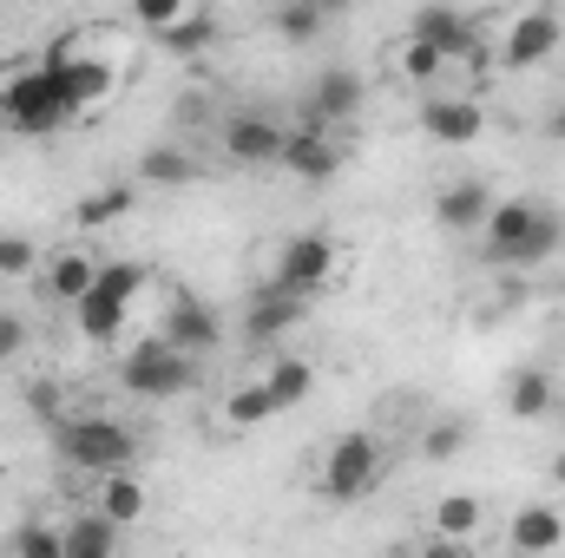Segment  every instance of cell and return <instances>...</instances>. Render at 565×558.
<instances>
[{
	"label": "cell",
	"mask_w": 565,
	"mask_h": 558,
	"mask_svg": "<svg viewBox=\"0 0 565 558\" xmlns=\"http://www.w3.org/2000/svg\"><path fill=\"white\" fill-rule=\"evenodd\" d=\"M565 250V217L540 197H493L480 224V264L487 270H540Z\"/></svg>",
	"instance_id": "6da1fadb"
},
{
	"label": "cell",
	"mask_w": 565,
	"mask_h": 558,
	"mask_svg": "<svg viewBox=\"0 0 565 558\" xmlns=\"http://www.w3.org/2000/svg\"><path fill=\"white\" fill-rule=\"evenodd\" d=\"M66 119H73V112H66V93H60V79H53L46 60H20V66L0 73V126H7V132L46 139V132H60Z\"/></svg>",
	"instance_id": "7a4b0ae2"
},
{
	"label": "cell",
	"mask_w": 565,
	"mask_h": 558,
	"mask_svg": "<svg viewBox=\"0 0 565 558\" xmlns=\"http://www.w3.org/2000/svg\"><path fill=\"white\" fill-rule=\"evenodd\" d=\"M53 453L73 466V473H119L139 460V433L113 415H60L53 420Z\"/></svg>",
	"instance_id": "3957f363"
},
{
	"label": "cell",
	"mask_w": 565,
	"mask_h": 558,
	"mask_svg": "<svg viewBox=\"0 0 565 558\" xmlns=\"http://www.w3.org/2000/svg\"><path fill=\"white\" fill-rule=\"evenodd\" d=\"M382 473H388V440L375 427H349V433L329 440L322 473H316V493L335 500V506H349V500H369L382 486Z\"/></svg>",
	"instance_id": "277c9868"
},
{
	"label": "cell",
	"mask_w": 565,
	"mask_h": 558,
	"mask_svg": "<svg viewBox=\"0 0 565 558\" xmlns=\"http://www.w3.org/2000/svg\"><path fill=\"white\" fill-rule=\"evenodd\" d=\"M145 282H151L145 264H99L93 289L73 302V329H79L86 342H119V335H126L132 302L145 296Z\"/></svg>",
	"instance_id": "5b68a950"
},
{
	"label": "cell",
	"mask_w": 565,
	"mask_h": 558,
	"mask_svg": "<svg viewBox=\"0 0 565 558\" xmlns=\"http://www.w3.org/2000/svg\"><path fill=\"white\" fill-rule=\"evenodd\" d=\"M119 388H126L132 401H171V395L198 388V355H184V348L158 329V335H145V342L126 348V362H119Z\"/></svg>",
	"instance_id": "8992f818"
},
{
	"label": "cell",
	"mask_w": 565,
	"mask_h": 558,
	"mask_svg": "<svg viewBox=\"0 0 565 558\" xmlns=\"http://www.w3.org/2000/svg\"><path fill=\"white\" fill-rule=\"evenodd\" d=\"M335 270H342V237L335 230H296V237H282L270 277L296 296H322L335 282Z\"/></svg>",
	"instance_id": "52a82bcc"
},
{
	"label": "cell",
	"mask_w": 565,
	"mask_h": 558,
	"mask_svg": "<svg viewBox=\"0 0 565 558\" xmlns=\"http://www.w3.org/2000/svg\"><path fill=\"white\" fill-rule=\"evenodd\" d=\"M408 33L434 40V46L447 53V66H480V60H487V33H480V20L460 13L454 0H422L415 20H408Z\"/></svg>",
	"instance_id": "ba28073f"
},
{
	"label": "cell",
	"mask_w": 565,
	"mask_h": 558,
	"mask_svg": "<svg viewBox=\"0 0 565 558\" xmlns=\"http://www.w3.org/2000/svg\"><path fill=\"white\" fill-rule=\"evenodd\" d=\"M559 40H565V20H559V7H526V13H513L507 20V33H500V66L507 73H533V66H546L553 53H559Z\"/></svg>",
	"instance_id": "9c48e42d"
},
{
	"label": "cell",
	"mask_w": 565,
	"mask_h": 558,
	"mask_svg": "<svg viewBox=\"0 0 565 558\" xmlns=\"http://www.w3.org/2000/svg\"><path fill=\"white\" fill-rule=\"evenodd\" d=\"M277 164L289 171V178H302V184H329V178L342 171V132L302 112V119L282 132V158Z\"/></svg>",
	"instance_id": "30bf717a"
},
{
	"label": "cell",
	"mask_w": 565,
	"mask_h": 558,
	"mask_svg": "<svg viewBox=\"0 0 565 558\" xmlns=\"http://www.w3.org/2000/svg\"><path fill=\"white\" fill-rule=\"evenodd\" d=\"M500 552H513V558H565V506H553V500L513 506L507 526H500Z\"/></svg>",
	"instance_id": "8fae6325"
},
{
	"label": "cell",
	"mask_w": 565,
	"mask_h": 558,
	"mask_svg": "<svg viewBox=\"0 0 565 558\" xmlns=\"http://www.w3.org/2000/svg\"><path fill=\"white\" fill-rule=\"evenodd\" d=\"M302 309H309V296H296V289H282V282L270 277V282H257V289L244 296V315H237V329H244V342L270 348V342H282V335L302 322Z\"/></svg>",
	"instance_id": "7c38bea8"
},
{
	"label": "cell",
	"mask_w": 565,
	"mask_h": 558,
	"mask_svg": "<svg viewBox=\"0 0 565 558\" xmlns=\"http://www.w3.org/2000/svg\"><path fill=\"white\" fill-rule=\"evenodd\" d=\"M53 79H60V93H66V112H73V119H79V112H93V106H106V99L119 93V66H113L106 53H93V46L66 53V60L53 66Z\"/></svg>",
	"instance_id": "4fadbf2b"
},
{
	"label": "cell",
	"mask_w": 565,
	"mask_h": 558,
	"mask_svg": "<svg viewBox=\"0 0 565 558\" xmlns=\"http://www.w3.org/2000/svg\"><path fill=\"white\" fill-rule=\"evenodd\" d=\"M282 126L277 112H224L217 119V144L231 164H277L282 158Z\"/></svg>",
	"instance_id": "5bb4252c"
},
{
	"label": "cell",
	"mask_w": 565,
	"mask_h": 558,
	"mask_svg": "<svg viewBox=\"0 0 565 558\" xmlns=\"http://www.w3.org/2000/svg\"><path fill=\"white\" fill-rule=\"evenodd\" d=\"M415 126L434 144H473V139H487V106L473 93H427Z\"/></svg>",
	"instance_id": "9a60e30c"
},
{
	"label": "cell",
	"mask_w": 565,
	"mask_h": 558,
	"mask_svg": "<svg viewBox=\"0 0 565 558\" xmlns=\"http://www.w3.org/2000/svg\"><path fill=\"white\" fill-rule=\"evenodd\" d=\"M369 106V79L355 73V66H322L316 73V86H309V99H302V112L309 119H322V126H355V112Z\"/></svg>",
	"instance_id": "2e32d148"
},
{
	"label": "cell",
	"mask_w": 565,
	"mask_h": 558,
	"mask_svg": "<svg viewBox=\"0 0 565 558\" xmlns=\"http://www.w3.org/2000/svg\"><path fill=\"white\" fill-rule=\"evenodd\" d=\"M487 500L480 493H440L434 506H427V526H434V546L440 552H467V546H480L487 539Z\"/></svg>",
	"instance_id": "e0dca14e"
},
{
	"label": "cell",
	"mask_w": 565,
	"mask_h": 558,
	"mask_svg": "<svg viewBox=\"0 0 565 558\" xmlns=\"http://www.w3.org/2000/svg\"><path fill=\"white\" fill-rule=\"evenodd\" d=\"M164 335L184 348V355H211V348H224V315L204 302V296H191V289H178L171 296V309H164Z\"/></svg>",
	"instance_id": "ac0fdd59"
},
{
	"label": "cell",
	"mask_w": 565,
	"mask_h": 558,
	"mask_svg": "<svg viewBox=\"0 0 565 558\" xmlns=\"http://www.w3.org/2000/svg\"><path fill=\"white\" fill-rule=\"evenodd\" d=\"M487 211H493V184L487 178H454V184L434 191V224L454 230V237H480Z\"/></svg>",
	"instance_id": "d6986e66"
},
{
	"label": "cell",
	"mask_w": 565,
	"mask_h": 558,
	"mask_svg": "<svg viewBox=\"0 0 565 558\" xmlns=\"http://www.w3.org/2000/svg\"><path fill=\"white\" fill-rule=\"evenodd\" d=\"M93 277H99V257H93V250H79V244H66L60 257H46V264H40V296H46V302H60V309H73V302L93 289Z\"/></svg>",
	"instance_id": "ffe728a7"
},
{
	"label": "cell",
	"mask_w": 565,
	"mask_h": 558,
	"mask_svg": "<svg viewBox=\"0 0 565 558\" xmlns=\"http://www.w3.org/2000/svg\"><path fill=\"white\" fill-rule=\"evenodd\" d=\"M500 401H507V415L513 420H546L553 408H559V375L540 368V362H533V368H513Z\"/></svg>",
	"instance_id": "44dd1931"
},
{
	"label": "cell",
	"mask_w": 565,
	"mask_h": 558,
	"mask_svg": "<svg viewBox=\"0 0 565 558\" xmlns=\"http://www.w3.org/2000/svg\"><path fill=\"white\" fill-rule=\"evenodd\" d=\"M139 178L145 191H184V184H198V158L184 151L178 139H164V144H145L139 151Z\"/></svg>",
	"instance_id": "7402d4cb"
},
{
	"label": "cell",
	"mask_w": 565,
	"mask_h": 558,
	"mask_svg": "<svg viewBox=\"0 0 565 558\" xmlns=\"http://www.w3.org/2000/svg\"><path fill=\"white\" fill-rule=\"evenodd\" d=\"M211 40H217V13L211 7H184L171 26L151 33V46L171 53V60H198V53H211Z\"/></svg>",
	"instance_id": "603a6c76"
},
{
	"label": "cell",
	"mask_w": 565,
	"mask_h": 558,
	"mask_svg": "<svg viewBox=\"0 0 565 558\" xmlns=\"http://www.w3.org/2000/svg\"><path fill=\"white\" fill-rule=\"evenodd\" d=\"M93 506H99V513H113V519L132 533L145 513H151V493H145V480L132 473V466H119V473H99V486H93Z\"/></svg>",
	"instance_id": "cb8c5ba5"
},
{
	"label": "cell",
	"mask_w": 565,
	"mask_h": 558,
	"mask_svg": "<svg viewBox=\"0 0 565 558\" xmlns=\"http://www.w3.org/2000/svg\"><path fill=\"white\" fill-rule=\"evenodd\" d=\"M119 546H126V526H119L113 513L86 506V513L66 519V558H113Z\"/></svg>",
	"instance_id": "d4e9b609"
},
{
	"label": "cell",
	"mask_w": 565,
	"mask_h": 558,
	"mask_svg": "<svg viewBox=\"0 0 565 558\" xmlns=\"http://www.w3.org/2000/svg\"><path fill=\"white\" fill-rule=\"evenodd\" d=\"M139 211V178L126 184V178H113V184H99L93 197H79L73 204V224L79 230H99V224H119V217H132Z\"/></svg>",
	"instance_id": "484cf974"
},
{
	"label": "cell",
	"mask_w": 565,
	"mask_h": 558,
	"mask_svg": "<svg viewBox=\"0 0 565 558\" xmlns=\"http://www.w3.org/2000/svg\"><path fill=\"white\" fill-rule=\"evenodd\" d=\"M388 73L408 79V86H434V79L447 73V53H440L434 40H422V33H402V40L388 46Z\"/></svg>",
	"instance_id": "4316f807"
},
{
	"label": "cell",
	"mask_w": 565,
	"mask_h": 558,
	"mask_svg": "<svg viewBox=\"0 0 565 558\" xmlns=\"http://www.w3.org/2000/svg\"><path fill=\"white\" fill-rule=\"evenodd\" d=\"M264 388H270L277 415H289V408H302V401L316 395V368H309L302 355H277V362L264 368Z\"/></svg>",
	"instance_id": "83f0119b"
},
{
	"label": "cell",
	"mask_w": 565,
	"mask_h": 558,
	"mask_svg": "<svg viewBox=\"0 0 565 558\" xmlns=\"http://www.w3.org/2000/svg\"><path fill=\"white\" fill-rule=\"evenodd\" d=\"M264 420H277V401H270L264 382H237V388L224 395V427H231V433H250V427H264Z\"/></svg>",
	"instance_id": "f1b7e54d"
},
{
	"label": "cell",
	"mask_w": 565,
	"mask_h": 558,
	"mask_svg": "<svg viewBox=\"0 0 565 558\" xmlns=\"http://www.w3.org/2000/svg\"><path fill=\"white\" fill-rule=\"evenodd\" d=\"M467 440H473V427L460 415H440V420H427L422 427V440H415V453L422 460H434V466H447V460H460L467 453Z\"/></svg>",
	"instance_id": "f546056e"
},
{
	"label": "cell",
	"mask_w": 565,
	"mask_h": 558,
	"mask_svg": "<svg viewBox=\"0 0 565 558\" xmlns=\"http://www.w3.org/2000/svg\"><path fill=\"white\" fill-rule=\"evenodd\" d=\"M322 26H329V20H322L316 0H277V13H270V33H277L282 46H309Z\"/></svg>",
	"instance_id": "4dcf8cb0"
},
{
	"label": "cell",
	"mask_w": 565,
	"mask_h": 558,
	"mask_svg": "<svg viewBox=\"0 0 565 558\" xmlns=\"http://www.w3.org/2000/svg\"><path fill=\"white\" fill-rule=\"evenodd\" d=\"M13 552L26 558H66V526H46V519H26V526H13V539H7Z\"/></svg>",
	"instance_id": "1f68e13d"
},
{
	"label": "cell",
	"mask_w": 565,
	"mask_h": 558,
	"mask_svg": "<svg viewBox=\"0 0 565 558\" xmlns=\"http://www.w3.org/2000/svg\"><path fill=\"white\" fill-rule=\"evenodd\" d=\"M33 270H40V244L0 230V282H20V277H33Z\"/></svg>",
	"instance_id": "d6a6232c"
},
{
	"label": "cell",
	"mask_w": 565,
	"mask_h": 558,
	"mask_svg": "<svg viewBox=\"0 0 565 558\" xmlns=\"http://www.w3.org/2000/svg\"><path fill=\"white\" fill-rule=\"evenodd\" d=\"M20 401H26V415L46 420V427L66 415V388H60V382H46V375H40V382H26V388H20Z\"/></svg>",
	"instance_id": "836d02e7"
},
{
	"label": "cell",
	"mask_w": 565,
	"mask_h": 558,
	"mask_svg": "<svg viewBox=\"0 0 565 558\" xmlns=\"http://www.w3.org/2000/svg\"><path fill=\"white\" fill-rule=\"evenodd\" d=\"M26 348H33V322H26L20 309H0V368L20 362Z\"/></svg>",
	"instance_id": "e575fe53"
},
{
	"label": "cell",
	"mask_w": 565,
	"mask_h": 558,
	"mask_svg": "<svg viewBox=\"0 0 565 558\" xmlns=\"http://www.w3.org/2000/svg\"><path fill=\"white\" fill-rule=\"evenodd\" d=\"M191 0H132L126 13H132V26H145V33H158V26H171L178 13H184Z\"/></svg>",
	"instance_id": "d590c367"
},
{
	"label": "cell",
	"mask_w": 565,
	"mask_h": 558,
	"mask_svg": "<svg viewBox=\"0 0 565 558\" xmlns=\"http://www.w3.org/2000/svg\"><path fill=\"white\" fill-rule=\"evenodd\" d=\"M171 119H178V126H204V119H211V106H204V93H184V99L171 106Z\"/></svg>",
	"instance_id": "8d00e7d4"
},
{
	"label": "cell",
	"mask_w": 565,
	"mask_h": 558,
	"mask_svg": "<svg viewBox=\"0 0 565 558\" xmlns=\"http://www.w3.org/2000/svg\"><path fill=\"white\" fill-rule=\"evenodd\" d=\"M546 486H553V493H565V447L546 460Z\"/></svg>",
	"instance_id": "74e56055"
},
{
	"label": "cell",
	"mask_w": 565,
	"mask_h": 558,
	"mask_svg": "<svg viewBox=\"0 0 565 558\" xmlns=\"http://www.w3.org/2000/svg\"><path fill=\"white\" fill-rule=\"evenodd\" d=\"M546 139L565 144V106H553V112H546Z\"/></svg>",
	"instance_id": "f35d334b"
},
{
	"label": "cell",
	"mask_w": 565,
	"mask_h": 558,
	"mask_svg": "<svg viewBox=\"0 0 565 558\" xmlns=\"http://www.w3.org/2000/svg\"><path fill=\"white\" fill-rule=\"evenodd\" d=\"M316 7H322V20H342V13H349L355 0H316Z\"/></svg>",
	"instance_id": "ab89813d"
}]
</instances>
